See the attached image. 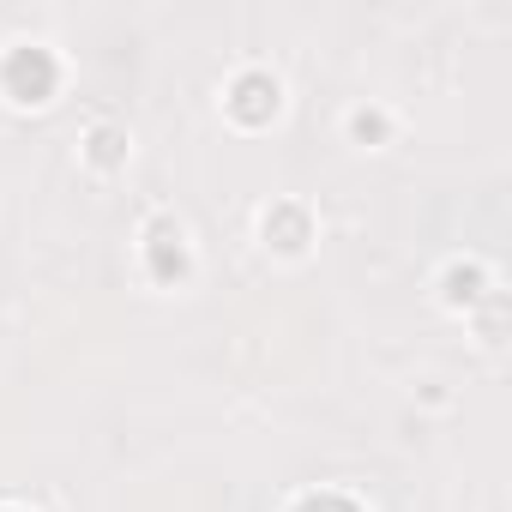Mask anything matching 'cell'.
<instances>
[{
	"label": "cell",
	"instance_id": "6da1fadb",
	"mask_svg": "<svg viewBox=\"0 0 512 512\" xmlns=\"http://www.w3.org/2000/svg\"><path fill=\"white\" fill-rule=\"evenodd\" d=\"M49 79H55L49 55H13V61H7V85H13L25 103H37V97L49 91Z\"/></svg>",
	"mask_w": 512,
	"mask_h": 512
},
{
	"label": "cell",
	"instance_id": "7a4b0ae2",
	"mask_svg": "<svg viewBox=\"0 0 512 512\" xmlns=\"http://www.w3.org/2000/svg\"><path fill=\"white\" fill-rule=\"evenodd\" d=\"M241 97H247V103H241V115H266V103H260V97H266V85H260V79H247V85H241Z\"/></svg>",
	"mask_w": 512,
	"mask_h": 512
}]
</instances>
